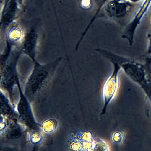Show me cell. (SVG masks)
Listing matches in <instances>:
<instances>
[{"mask_svg":"<svg viewBox=\"0 0 151 151\" xmlns=\"http://www.w3.org/2000/svg\"><path fill=\"white\" fill-rule=\"evenodd\" d=\"M41 137L40 134L38 133H35L32 137V140L33 142H37L40 141Z\"/></svg>","mask_w":151,"mask_h":151,"instance_id":"4","label":"cell"},{"mask_svg":"<svg viewBox=\"0 0 151 151\" xmlns=\"http://www.w3.org/2000/svg\"><path fill=\"white\" fill-rule=\"evenodd\" d=\"M15 10V4L13 1L8 2L4 8L3 16V22L7 23L13 17Z\"/></svg>","mask_w":151,"mask_h":151,"instance_id":"2","label":"cell"},{"mask_svg":"<svg viewBox=\"0 0 151 151\" xmlns=\"http://www.w3.org/2000/svg\"><path fill=\"white\" fill-rule=\"evenodd\" d=\"M149 46L148 50L149 52L151 53V34L149 36Z\"/></svg>","mask_w":151,"mask_h":151,"instance_id":"6","label":"cell"},{"mask_svg":"<svg viewBox=\"0 0 151 151\" xmlns=\"http://www.w3.org/2000/svg\"><path fill=\"white\" fill-rule=\"evenodd\" d=\"M56 123L53 120L48 119L44 121L42 125L43 131L45 132L50 133L53 132L56 128Z\"/></svg>","mask_w":151,"mask_h":151,"instance_id":"3","label":"cell"},{"mask_svg":"<svg viewBox=\"0 0 151 151\" xmlns=\"http://www.w3.org/2000/svg\"><path fill=\"white\" fill-rule=\"evenodd\" d=\"M129 0V1H133V2H136V1H139L140 0Z\"/></svg>","mask_w":151,"mask_h":151,"instance_id":"7","label":"cell"},{"mask_svg":"<svg viewBox=\"0 0 151 151\" xmlns=\"http://www.w3.org/2000/svg\"><path fill=\"white\" fill-rule=\"evenodd\" d=\"M90 0H83L82 1V5L84 7H86L90 5Z\"/></svg>","mask_w":151,"mask_h":151,"instance_id":"5","label":"cell"},{"mask_svg":"<svg viewBox=\"0 0 151 151\" xmlns=\"http://www.w3.org/2000/svg\"><path fill=\"white\" fill-rule=\"evenodd\" d=\"M136 63L127 59L122 65L126 72L132 79L139 82L145 81L147 77L144 68Z\"/></svg>","mask_w":151,"mask_h":151,"instance_id":"1","label":"cell"}]
</instances>
